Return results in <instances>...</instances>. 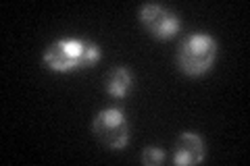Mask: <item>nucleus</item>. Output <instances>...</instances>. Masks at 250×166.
Returning a JSON list of instances; mask_svg holds the SVG:
<instances>
[{
    "label": "nucleus",
    "mask_w": 250,
    "mask_h": 166,
    "mask_svg": "<svg viewBox=\"0 0 250 166\" xmlns=\"http://www.w3.org/2000/svg\"><path fill=\"white\" fill-rule=\"evenodd\" d=\"M92 131L103 146L111 149H123L129 144V123L121 108H104L96 114Z\"/></svg>",
    "instance_id": "2"
},
{
    "label": "nucleus",
    "mask_w": 250,
    "mask_h": 166,
    "mask_svg": "<svg viewBox=\"0 0 250 166\" xmlns=\"http://www.w3.org/2000/svg\"><path fill=\"white\" fill-rule=\"evenodd\" d=\"M85 39H57L44 52V65L54 73H71L83 69Z\"/></svg>",
    "instance_id": "3"
},
{
    "label": "nucleus",
    "mask_w": 250,
    "mask_h": 166,
    "mask_svg": "<svg viewBox=\"0 0 250 166\" xmlns=\"http://www.w3.org/2000/svg\"><path fill=\"white\" fill-rule=\"evenodd\" d=\"M140 21L148 34L156 39H171L182 29L179 15L163 4H144L140 9Z\"/></svg>",
    "instance_id": "4"
},
{
    "label": "nucleus",
    "mask_w": 250,
    "mask_h": 166,
    "mask_svg": "<svg viewBox=\"0 0 250 166\" xmlns=\"http://www.w3.org/2000/svg\"><path fill=\"white\" fill-rule=\"evenodd\" d=\"M104 90L113 98H127L134 90V75L127 67H113L104 77Z\"/></svg>",
    "instance_id": "6"
},
{
    "label": "nucleus",
    "mask_w": 250,
    "mask_h": 166,
    "mask_svg": "<svg viewBox=\"0 0 250 166\" xmlns=\"http://www.w3.org/2000/svg\"><path fill=\"white\" fill-rule=\"evenodd\" d=\"M217 39L210 34H202V31H196V34L188 36L182 44H179L177 50V65L179 71L190 77H200L208 73L213 69L215 60H217Z\"/></svg>",
    "instance_id": "1"
},
{
    "label": "nucleus",
    "mask_w": 250,
    "mask_h": 166,
    "mask_svg": "<svg viewBox=\"0 0 250 166\" xmlns=\"http://www.w3.org/2000/svg\"><path fill=\"white\" fill-rule=\"evenodd\" d=\"M142 162L146 166H159V164L165 162V152L156 146H148L142 152Z\"/></svg>",
    "instance_id": "7"
},
{
    "label": "nucleus",
    "mask_w": 250,
    "mask_h": 166,
    "mask_svg": "<svg viewBox=\"0 0 250 166\" xmlns=\"http://www.w3.org/2000/svg\"><path fill=\"white\" fill-rule=\"evenodd\" d=\"M205 141L196 131H184L173 146V162L179 166L200 164L205 160Z\"/></svg>",
    "instance_id": "5"
}]
</instances>
